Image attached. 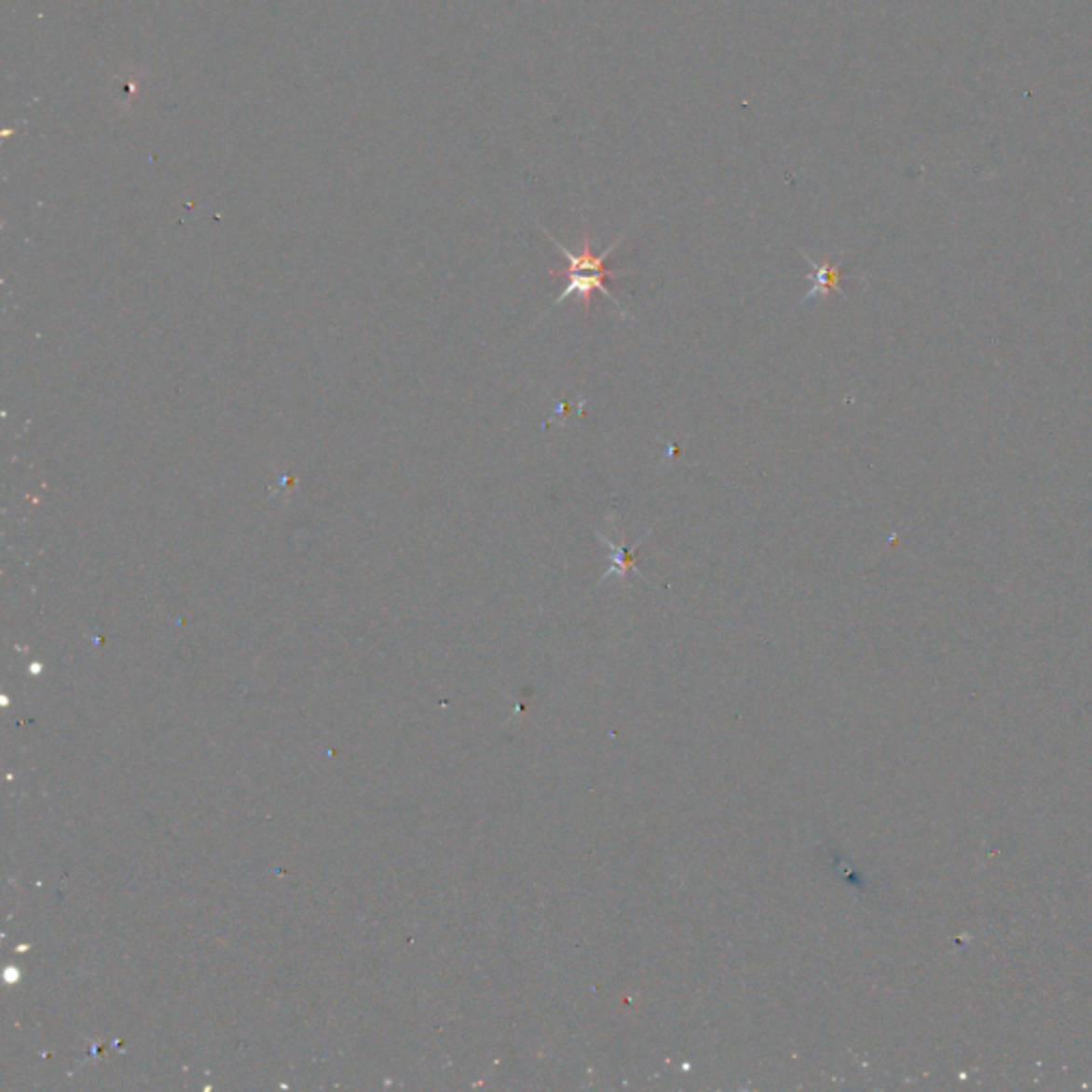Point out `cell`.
Listing matches in <instances>:
<instances>
[{
  "mask_svg": "<svg viewBox=\"0 0 1092 1092\" xmlns=\"http://www.w3.org/2000/svg\"><path fill=\"white\" fill-rule=\"evenodd\" d=\"M544 233H546V238L555 243V246L559 248V253H562L567 261L564 269H551L549 271L553 278H566V289L562 291V294H559L555 304H553V307L562 306L564 301L574 297L582 307L589 309V306H592L594 293H602L604 297L612 301V304H615L625 314L623 306L619 304V301L615 299V294H612L607 286L610 278L619 276V271H612L607 267V258L615 253V248L619 246V241L623 239V235L619 239L612 241L602 254H594L592 241H589L587 238L582 239V243H580V253H572V250H567L562 241H557L555 238H553L549 231H544Z\"/></svg>",
  "mask_w": 1092,
  "mask_h": 1092,
  "instance_id": "6da1fadb",
  "label": "cell"
},
{
  "mask_svg": "<svg viewBox=\"0 0 1092 1092\" xmlns=\"http://www.w3.org/2000/svg\"><path fill=\"white\" fill-rule=\"evenodd\" d=\"M804 261L811 265V289L804 294L802 301H809L811 297H828L832 293H840V267L832 265L830 261L815 263L807 253H802Z\"/></svg>",
  "mask_w": 1092,
  "mask_h": 1092,
  "instance_id": "7a4b0ae2",
  "label": "cell"
},
{
  "mask_svg": "<svg viewBox=\"0 0 1092 1092\" xmlns=\"http://www.w3.org/2000/svg\"><path fill=\"white\" fill-rule=\"evenodd\" d=\"M648 534H651V529L647 531L645 538H647ZM595 536H597V540H600V544H602V546H607L608 553H610V559H608V572L604 574V579H602V580L612 579V577H617V579L625 580V579H627V572H630L632 567H636V551L640 549V544H643L645 538H640V540H638L636 544H634L632 549H625V544H623V542H621V544H615V542H612V540H608L607 536H602L600 531H595Z\"/></svg>",
  "mask_w": 1092,
  "mask_h": 1092,
  "instance_id": "3957f363",
  "label": "cell"
}]
</instances>
